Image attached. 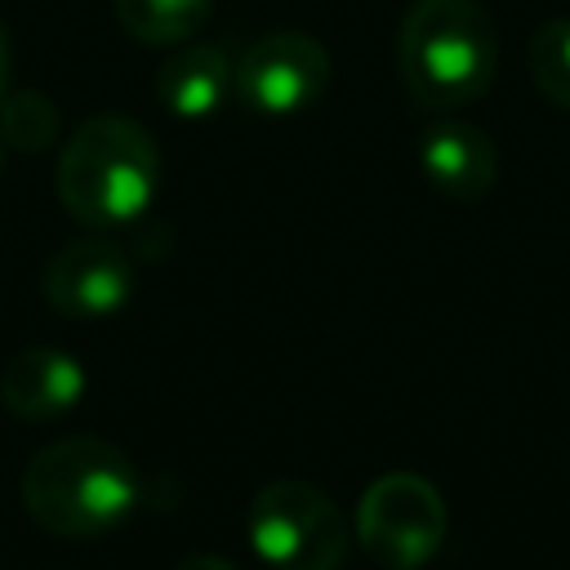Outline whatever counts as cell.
<instances>
[{
    "mask_svg": "<svg viewBox=\"0 0 570 570\" xmlns=\"http://www.w3.org/2000/svg\"><path fill=\"white\" fill-rule=\"evenodd\" d=\"M423 178L450 200H481L499 178V151L485 129L468 120H436L419 138Z\"/></svg>",
    "mask_w": 570,
    "mask_h": 570,
    "instance_id": "9c48e42d",
    "label": "cell"
},
{
    "mask_svg": "<svg viewBox=\"0 0 570 570\" xmlns=\"http://www.w3.org/2000/svg\"><path fill=\"white\" fill-rule=\"evenodd\" d=\"M45 303L67 321H107L134 294V258L107 236L67 240L45 263Z\"/></svg>",
    "mask_w": 570,
    "mask_h": 570,
    "instance_id": "52a82bcc",
    "label": "cell"
},
{
    "mask_svg": "<svg viewBox=\"0 0 570 570\" xmlns=\"http://www.w3.org/2000/svg\"><path fill=\"white\" fill-rule=\"evenodd\" d=\"M330 89V53L303 31H272L254 40L232 67V94L267 120L307 111Z\"/></svg>",
    "mask_w": 570,
    "mask_h": 570,
    "instance_id": "8992f818",
    "label": "cell"
},
{
    "mask_svg": "<svg viewBox=\"0 0 570 570\" xmlns=\"http://www.w3.org/2000/svg\"><path fill=\"white\" fill-rule=\"evenodd\" d=\"M58 107L40 89H4L0 94V142L13 151H40L58 138Z\"/></svg>",
    "mask_w": 570,
    "mask_h": 570,
    "instance_id": "7c38bea8",
    "label": "cell"
},
{
    "mask_svg": "<svg viewBox=\"0 0 570 570\" xmlns=\"http://www.w3.org/2000/svg\"><path fill=\"white\" fill-rule=\"evenodd\" d=\"M214 13V0H116L120 27L142 45H183Z\"/></svg>",
    "mask_w": 570,
    "mask_h": 570,
    "instance_id": "8fae6325",
    "label": "cell"
},
{
    "mask_svg": "<svg viewBox=\"0 0 570 570\" xmlns=\"http://www.w3.org/2000/svg\"><path fill=\"white\" fill-rule=\"evenodd\" d=\"M249 548L272 570H338L352 530L338 503L312 481H272L245 512Z\"/></svg>",
    "mask_w": 570,
    "mask_h": 570,
    "instance_id": "277c9868",
    "label": "cell"
},
{
    "mask_svg": "<svg viewBox=\"0 0 570 570\" xmlns=\"http://www.w3.org/2000/svg\"><path fill=\"white\" fill-rule=\"evenodd\" d=\"M85 387V365L62 347H18L0 365V405L27 423H45L76 410Z\"/></svg>",
    "mask_w": 570,
    "mask_h": 570,
    "instance_id": "ba28073f",
    "label": "cell"
},
{
    "mask_svg": "<svg viewBox=\"0 0 570 570\" xmlns=\"http://www.w3.org/2000/svg\"><path fill=\"white\" fill-rule=\"evenodd\" d=\"M525 67L534 89L570 111V18H548L525 49Z\"/></svg>",
    "mask_w": 570,
    "mask_h": 570,
    "instance_id": "4fadbf2b",
    "label": "cell"
},
{
    "mask_svg": "<svg viewBox=\"0 0 570 570\" xmlns=\"http://www.w3.org/2000/svg\"><path fill=\"white\" fill-rule=\"evenodd\" d=\"M396 67L419 107H468L499 71L494 18L476 0H414L396 31Z\"/></svg>",
    "mask_w": 570,
    "mask_h": 570,
    "instance_id": "3957f363",
    "label": "cell"
},
{
    "mask_svg": "<svg viewBox=\"0 0 570 570\" xmlns=\"http://www.w3.org/2000/svg\"><path fill=\"white\" fill-rule=\"evenodd\" d=\"M445 499L419 472H383L356 503V539L383 570H423L445 543Z\"/></svg>",
    "mask_w": 570,
    "mask_h": 570,
    "instance_id": "5b68a950",
    "label": "cell"
},
{
    "mask_svg": "<svg viewBox=\"0 0 570 570\" xmlns=\"http://www.w3.org/2000/svg\"><path fill=\"white\" fill-rule=\"evenodd\" d=\"M174 570H236L232 561H223V557H209V552H196V557H183Z\"/></svg>",
    "mask_w": 570,
    "mask_h": 570,
    "instance_id": "5bb4252c",
    "label": "cell"
},
{
    "mask_svg": "<svg viewBox=\"0 0 570 570\" xmlns=\"http://www.w3.org/2000/svg\"><path fill=\"white\" fill-rule=\"evenodd\" d=\"M53 183H58L62 209L76 223H85L94 232L129 227L156 200L160 147L129 116H116V111L89 116L62 142Z\"/></svg>",
    "mask_w": 570,
    "mask_h": 570,
    "instance_id": "7a4b0ae2",
    "label": "cell"
},
{
    "mask_svg": "<svg viewBox=\"0 0 570 570\" xmlns=\"http://www.w3.org/2000/svg\"><path fill=\"white\" fill-rule=\"evenodd\" d=\"M232 94V62L218 45H183L156 71V98L178 120H209Z\"/></svg>",
    "mask_w": 570,
    "mask_h": 570,
    "instance_id": "30bf717a",
    "label": "cell"
},
{
    "mask_svg": "<svg viewBox=\"0 0 570 570\" xmlns=\"http://www.w3.org/2000/svg\"><path fill=\"white\" fill-rule=\"evenodd\" d=\"M142 503L138 463L107 436H62L22 468V508L53 539H102Z\"/></svg>",
    "mask_w": 570,
    "mask_h": 570,
    "instance_id": "6da1fadb",
    "label": "cell"
},
{
    "mask_svg": "<svg viewBox=\"0 0 570 570\" xmlns=\"http://www.w3.org/2000/svg\"><path fill=\"white\" fill-rule=\"evenodd\" d=\"M9 89V31H4V22H0V94Z\"/></svg>",
    "mask_w": 570,
    "mask_h": 570,
    "instance_id": "9a60e30c",
    "label": "cell"
}]
</instances>
